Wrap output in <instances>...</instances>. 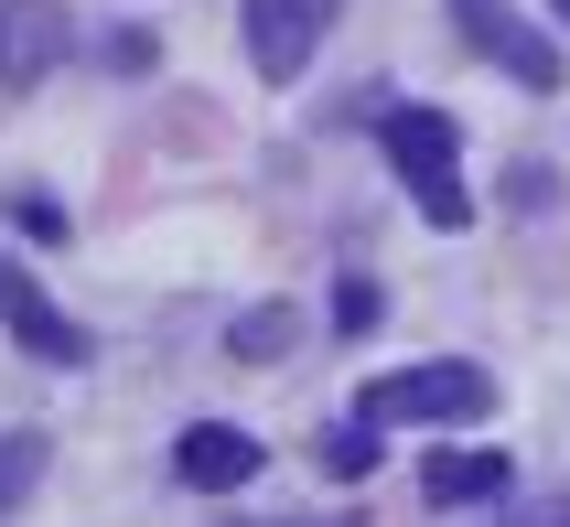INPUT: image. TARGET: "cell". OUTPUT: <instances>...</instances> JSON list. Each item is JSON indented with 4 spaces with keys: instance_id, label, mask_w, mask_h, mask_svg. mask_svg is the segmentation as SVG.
Instances as JSON below:
<instances>
[{
    "instance_id": "obj_4",
    "label": "cell",
    "mask_w": 570,
    "mask_h": 527,
    "mask_svg": "<svg viewBox=\"0 0 570 527\" xmlns=\"http://www.w3.org/2000/svg\"><path fill=\"white\" fill-rule=\"evenodd\" d=\"M452 22L474 32V55H484V65H507V76H517L528 97H549V87L570 76V65H560V43H539V32L517 22L507 0H452Z\"/></svg>"
},
{
    "instance_id": "obj_2",
    "label": "cell",
    "mask_w": 570,
    "mask_h": 527,
    "mask_svg": "<svg viewBox=\"0 0 570 527\" xmlns=\"http://www.w3.org/2000/svg\"><path fill=\"white\" fill-rule=\"evenodd\" d=\"M484 409H495V377H484L474 355H442V367L377 377L355 420H377V431H387V420H484Z\"/></svg>"
},
{
    "instance_id": "obj_13",
    "label": "cell",
    "mask_w": 570,
    "mask_h": 527,
    "mask_svg": "<svg viewBox=\"0 0 570 527\" xmlns=\"http://www.w3.org/2000/svg\"><path fill=\"white\" fill-rule=\"evenodd\" d=\"M11 216H22V237H43V248H55V237H65V205H55V194H22Z\"/></svg>"
},
{
    "instance_id": "obj_1",
    "label": "cell",
    "mask_w": 570,
    "mask_h": 527,
    "mask_svg": "<svg viewBox=\"0 0 570 527\" xmlns=\"http://www.w3.org/2000/svg\"><path fill=\"white\" fill-rule=\"evenodd\" d=\"M387 162H399V184L420 194V216L442 226H474V194H463V129H452V108H387L377 119Z\"/></svg>"
},
{
    "instance_id": "obj_5",
    "label": "cell",
    "mask_w": 570,
    "mask_h": 527,
    "mask_svg": "<svg viewBox=\"0 0 570 527\" xmlns=\"http://www.w3.org/2000/svg\"><path fill=\"white\" fill-rule=\"evenodd\" d=\"M0 323H11V344H22V355H43V367H87V323H76V312H55V302H43V280L11 270V258H0Z\"/></svg>"
},
{
    "instance_id": "obj_14",
    "label": "cell",
    "mask_w": 570,
    "mask_h": 527,
    "mask_svg": "<svg viewBox=\"0 0 570 527\" xmlns=\"http://www.w3.org/2000/svg\"><path fill=\"white\" fill-rule=\"evenodd\" d=\"M517 527H570V496H539V506H517Z\"/></svg>"
},
{
    "instance_id": "obj_10",
    "label": "cell",
    "mask_w": 570,
    "mask_h": 527,
    "mask_svg": "<svg viewBox=\"0 0 570 527\" xmlns=\"http://www.w3.org/2000/svg\"><path fill=\"white\" fill-rule=\"evenodd\" d=\"M32 474H43V431H0V506H22Z\"/></svg>"
},
{
    "instance_id": "obj_7",
    "label": "cell",
    "mask_w": 570,
    "mask_h": 527,
    "mask_svg": "<svg viewBox=\"0 0 570 527\" xmlns=\"http://www.w3.org/2000/svg\"><path fill=\"white\" fill-rule=\"evenodd\" d=\"M258 463H269V452H258L248 431H226V420H194V431L173 441V474H184L194 496H237Z\"/></svg>"
},
{
    "instance_id": "obj_12",
    "label": "cell",
    "mask_w": 570,
    "mask_h": 527,
    "mask_svg": "<svg viewBox=\"0 0 570 527\" xmlns=\"http://www.w3.org/2000/svg\"><path fill=\"white\" fill-rule=\"evenodd\" d=\"M334 323L366 334V323H377V280H334Z\"/></svg>"
},
{
    "instance_id": "obj_6",
    "label": "cell",
    "mask_w": 570,
    "mask_h": 527,
    "mask_svg": "<svg viewBox=\"0 0 570 527\" xmlns=\"http://www.w3.org/2000/svg\"><path fill=\"white\" fill-rule=\"evenodd\" d=\"M65 55H76V11H55V0H0V87L55 76Z\"/></svg>"
},
{
    "instance_id": "obj_9",
    "label": "cell",
    "mask_w": 570,
    "mask_h": 527,
    "mask_svg": "<svg viewBox=\"0 0 570 527\" xmlns=\"http://www.w3.org/2000/svg\"><path fill=\"white\" fill-rule=\"evenodd\" d=\"M323 474H334V485H366V474H377V420H345V431H323Z\"/></svg>"
},
{
    "instance_id": "obj_15",
    "label": "cell",
    "mask_w": 570,
    "mask_h": 527,
    "mask_svg": "<svg viewBox=\"0 0 570 527\" xmlns=\"http://www.w3.org/2000/svg\"><path fill=\"white\" fill-rule=\"evenodd\" d=\"M560 22H570V0H560Z\"/></svg>"
},
{
    "instance_id": "obj_11",
    "label": "cell",
    "mask_w": 570,
    "mask_h": 527,
    "mask_svg": "<svg viewBox=\"0 0 570 527\" xmlns=\"http://www.w3.org/2000/svg\"><path fill=\"white\" fill-rule=\"evenodd\" d=\"M226 344H237V355H281V344H291V312H237Z\"/></svg>"
},
{
    "instance_id": "obj_8",
    "label": "cell",
    "mask_w": 570,
    "mask_h": 527,
    "mask_svg": "<svg viewBox=\"0 0 570 527\" xmlns=\"http://www.w3.org/2000/svg\"><path fill=\"white\" fill-rule=\"evenodd\" d=\"M507 452H442V463H431V474H420V485H431V496H442V506H484V496H507Z\"/></svg>"
},
{
    "instance_id": "obj_3",
    "label": "cell",
    "mask_w": 570,
    "mask_h": 527,
    "mask_svg": "<svg viewBox=\"0 0 570 527\" xmlns=\"http://www.w3.org/2000/svg\"><path fill=\"white\" fill-rule=\"evenodd\" d=\"M237 22H248V65L269 87H291L313 65V43L334 32V0H237Z\"/></svg>"
}]
</instances>
